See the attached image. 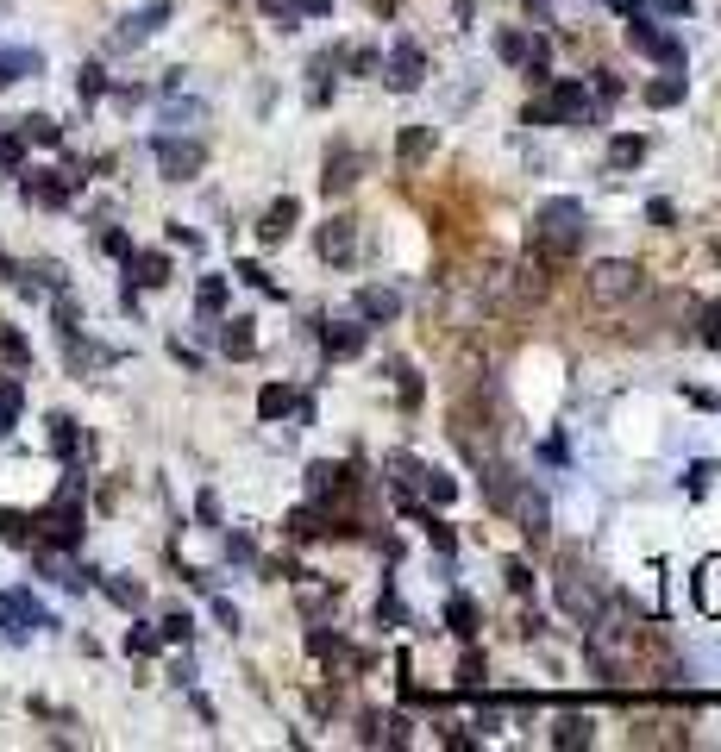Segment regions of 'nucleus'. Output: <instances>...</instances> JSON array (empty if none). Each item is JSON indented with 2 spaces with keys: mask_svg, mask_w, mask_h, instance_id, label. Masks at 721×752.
<instances>
[{
  "mask_svg": "<svg viewBox=\"0 0 721 752\" xmlns=\"http://www.w3.org/2000/svg\"><path fill=\"white\" fill-rule=\"evenodd\" d=\"M640 157H646V138H627V132H621L615 145H609V163H615V170H634Z\"/></svg>",
  "mask_w": 721,
  "mask_h": 752,
  "instance_id": "e433bc0d",
  "label": "nucleus"
},
{
  "mask_svg": "<svg viewBox=\"0 0 721 752\" xmlns=\"http://www.w3.org/2000/svg\"><path fill=\"white\" fill-rule=\"evenodd\" d=\"M446 627L458 640H477V602L471 596H446Z\"/></svg>",
  "mask_w": 721,
  "mask_h": 752,
  "instance_id": "a878e982",
  "label": "nucleus"
},
{
  "mask_svg": "<svg viewBox=\"0 0 721 752\" xmlns=\"http://www.w3.org/2000/svg\"><path fill=\"white\" fill-rule=\"evenodd\" d=\"M483 684V658L477 652H464V665H458V690H477Z\"/></svg>",
  "mask_w": 721,
  "mask_h": 752,
  "instance_id": "603ef678",
  "label": "nucleus"
},
{
  "mask_svg": "<svg viewBox=\"0 0 721 752\" xmlns=\"http://www.w3.org/2000/svg\"><path fill=\"white\" fill-rule=\"evenodd\" d=\"M0 264H7V257H0Z\"/></svg>",
  "mask_w": 721,
  "mask_h": 752,
  "instance_id": "680f3d73",
  "label": "nucleus"
},
{
  "mask_svg": "<svg viewBox=\"0 0 721 752\" xmlns=\"http://www.w3.org/2000/svg\"><path fill=\"white\" fill-rule=\"evenodd\" d=\"M584 295L596 308H627L634 295H646V270L634 257H602V264H590V276H584Z\"/></svg>",
  "mask_w": 721,
  "mask_h": 752,
  "instance_id": "f03ea898",
  "label": "nucleus"
},
{
  "mask_svg": "<svg viewBox=\"0 0 721 752\" xmlns=\"http://www.w3.org/2000/svg\"><path fill=\"white\" fill-rule=\"evenodd\" d=\"M126 276L138 282V289H164V282H170V257H164V251H138V245H132Z\"/></svg>",
  "mask_w": 721,
  "mask_h": 752,
  "instance_id": "a211bd4d",
  "label": "nucleus"
},
{
  "mask_svg": "<svg viewBox=\"0 0 721 752\" xmlns=\"http://www.w3.org/2000/svg\"><path fill=\"white\" fill-rule=\"evenodd\" d=\"M521 69H527V82H540V88L552 82V44H546V32H527V63Z\"/></svg>",
  "mask_w": 721,
  "mask_h": 752,
  "instance_id": "5701e85b",
  "label": "nucleus"
},
{
  "mask_svg": "<svg viewBox=\"0 0 721 752\" xmlns=\"http://www.w3.org/2000/svg\"><path fill=\"white\" fill-rule=\"evenodd\" d=\"M696 339H703V345H721V301H709V308H703V326H696Z\"/></svg>",
  "mask_w": 721,
  "mask_h": 752,
  "instance_id": "49530a36",
  "label": "nucleus"
},
{
  "mask_svg": "<svg viewBox=\"0 0 721 752\" xmlns=\"http://www.w3.org/2000/svg\"><path fill=\"white\" fill-rule=\"evenodd\" d=\"M590 740H596V721H590V715H558V721H552V746H558V752L590 746Z\"/></svg>",
  "mask_w": 721,
  "mask_h": 752,
  "instance_id": "aec40b11",
  "label": "nucleus"
},
{
  "mask_svg": "<svg viewBox=\"0 0 721 752\" xmlns=\"http://www.w3.org/2000/svg\"><path fill=\"white\" fill-rule=\"evenodd\" d=\"M207 120V101H170L164 113H157V126H164V132H195Z\"/></svg>",
  "mask_w": 721,
  "mask_h": 752,
  "instance_id": "4be33fe9",
  "label": "nucleus"
},
{
  "mask_svg": "<svg viewBox=\"0 0 721 752\" xmlns=\"http://www.w3.org/2000/svg\"><path fill=\"white\" fill-rule=\"evenodd\" d=\"M364 320H327L320 326V345H327V358H358L364 351Z\"/></svg>",
  "mask_w": 721,
  "mask_h": 752,
  "instance_id": "ddd939ff",
  "label": "nucleus"
},
{
  "mask_svg": "<svg viewBox=\"0 0 721 752\" xmlns=\"http://www.w3.org/2000/svg\"><path fill=\"white\" fill-rule=\"evenodd\" d=\"M0 608H7V615H19V621H26V627H57L51 615H44V608L26 596V590H7V596H0Z\"/></svg>",
  "mask_w": 721,
  "mask_h": 752,
  "instance_id": "c756f323",
  "label": "nucleus"
},
{
  "mask_svg": "<svg viewBox=\"0 0 721 752\" xmlns=\"http://www.w3.org/2000/svg\"><path fill=\"white\" fill-rule=\"evenodd\" d=\"M627 19V44H634L640 57H653L665 69H684V38H671L665 26H653V13H621Z\"/></svg>",
  "mask_w": 721,
  "mask_h": 752,
  "instance_id": "20e7f679",
  "label": "nucleus"
},
{
  "mask_svg": "<svg viewBox=\"0 0 721 752\" xmlns=\"http://www.w3.org/2000/svg\"><path fill=\"white\" fill-rule=\"evenodd\" d=\"M19 138H32V145H63V126L51 113H26V120H19Z\"/></svg>",
  "mask_w": 721,
  "mask_h": 752,
  "instance_id": "2f4dec72",
  "label": "nucleus"
},
{
  "mask_svg": "<svg viewBox=\"0 0 721 752\" xmlns=\"http://www.w3.org/2000/svg\"><path fill=\"white\" fill-rule=\"evenodd\" d=\"M527 7H540V13H546V7H552V0H527Z\"/></svg>",
  "mask_w": 721,
  "mask_h": 752,
  "instance_id": "052dcab7",
  "label": "nucleus"
},
{
  "mask_svg": "<svg viewBox=\"0 0 721 752\" xmlns=\"http://www.w3.org/2000/svg\"><path fill=\"white\" fill-rule=\"evenodd\" d=\"M433 145H439V132H433V126H408V132H402V145H395V157H402V170H414V163H421Z\"/></svg>",
  "mask_w": 721,
  "mask_h": 752,
  "instance_id": "393cba45",
  "label": "nucleus"
},
{
  "mask_svg": "<svg viewBox=\"0 0 721 752\" xmlns=\"http://www.w3.org/2000/svg\"><path fill=\"white\" fill-rule=\"evenodd\" d=\"M502 577H508V590H515V596H533V571H527V558H508V564H502Z\"/></svg>",
  "mask_w": 721,
  "mask_h": 752,
  "instance_id": "79ce46f5",
  "label": "nucleus"
},
{
  "mask_svg": "<svg viewBox=\"0 0 721 752\" xmlns=\"http://www.w3.org/2000/svg\"><path fill=\"white\" fill-rule=\"evenodd\" d=\"M157 646H164V633H157V627H132V633H126V652H132V658H151Z\"/></svg>",
  "mask_w": 721,
  "mask_h": 752,
  "instance_id": "58836bf2",
  "label": "nucleus"
},
{
  "mask_svg": "<svg viewBox=\"0 0 721 752\" xmlns=\"http://www.w3.org/2000/svg\"><path fill=\"white\" fill-rule=\"evenodd\" d=\"M283 7H289V19H327L333 0H283Z\"/></svg>",
  "mask_w": 721,
  "mask_h": 752,
  "instance_id": "a18cd8bd",
  "label": "nucleus"
},
{
  "mask_svg": "<svg viewBox=\"0 0 721 752\" xmlns=\"http://www.w3.org/2000/svg\"><path fill=\"white\" fill-rule=\"evenodd\" d=\"M151 157H157V170H164V182H195L207 170V145L195 132H157Z\"/></svg>",
  "mask_w": 721,
  "mask_h": 752,
  "instance_id": "7ed1b4c3",
  "label": "nucleus"
},
{
  "mask_svg": "<svg viewBox=\"0 0 721 752\" xmlns=\"http://www.w3.org/2000/svg\"><path fill=\"white\" fill-rule=\"evenodd\" d=\"M76 445H82L76 420H69V414H51V452H57V458H76Z\"/></svg>",
  "mask_w": 721,
  "mask_h": 752,
  "instance_id": "72a5a7b5",
  "label": "nucleus"
},
{
  "mask_svg": "<svg viewBox=\"0 0 721 752\" xmlns=\"http://www.w3.org/2000/svg\"><path fill=\"white\" fill-rule=\"evenodd\" d=\"M289 533H295V539H314V533H327V527H320L314 508H295V514H289Z\"/></svg>",
  "mask_w": 721,
  "mask_h": 752,
  "instance_id": "c03bdc74",
  "label": "nucleus"
},
{
  "mask_svg": "<svg viewBox=\"0 0 721 752\" xmlns=\"http://www.w3.org/2000/svg\"><path fill=\"white\" fill-rule=\"evenodd\" d=\"M345 63H352V76H370V69H377L383 57H377V51H352V57H345Z\"/></svg>",
  "mask_w": 721,
  "mask_h": 752,
  "instance_id": "13d9d810",
  "label": "nucleus"
},
{
  "mask_svg": "<svg viewBox=\"0 0 721 752\" xmlns=\"http://www.w3.org/2000/svg\"><path fill=\"white\" fill-rule=\"evenodd\" d=\"M496 57L502 63H527V32H496Z\"/></svg>",
  "mask_w": 721,
  "mask_h": 752,
  "instance_id": "ea45409f",
  "label": "nucleus"
},
{
  "mask_svg": "<svg viewBox=\"0 0 721 752\" xmlns=\"http://www.w3.org/2000/svg\"><path fill=\"white\" fill-rule=\"evenodd\" d=\"M427 539H433V552H452V546H458V539H452V527H439L433 514H427Z\"/></svg>",
  "mask_w": 721,
  "mask_h": 752,
  "instance_id": "6e6d98bb",
  "label": "nucleus"
},
{
  "mask_svg": "<svg viewBox=\"0 0 721 752\" xmlns=\"http://www.w3.org/2000/svg\"><path fill=\"white\" fill-rule=\"evenodd\" d=\"M226 558H239V564H258V546H251V533H226Z\"/></svg>",
  "mask_w": 721,
  "mask_h": 752,
  "instance_id": "09e8293b",
  "label": "nucleus"
},
{
  "mask_svg": "<svg viewBox=\"0 0 721 752\" xmlns=\"http://www.w3.org/2000/svg\"><path fill=\"white\" fill-rule=\"evenodd\" d=\"M383 470H389L395 496H408V489L421 483V458H408V452H389V458H383Z\"/></svg>",
  "mask_w": 721,
  "mask_h": 752,
  "instance_id": "cd10ccee",
  "label": "nucleus"
},
{
  "mask_svg": "<svg viewBox=\"0 0 721 752\" xmlns=\"http://www.w3.org/2000/svg\"><path fill=\"white\" fill-rule=\"evenodd\" d=\"M558 608H565L571 621H590L602 608V583L596 571H584V564H565V577H558Z\"/></svg>",
  "mask_w": 721,
  "mask_h": 752,
  "instance_id": "423d86ee",
  "label": "nucleus"
},
{
  "mask_svg": "<svg viewBox=\"0 0 721 752\" xmlns=\"http://www.w3.org/2000/svg\"><path fill=\"white\" fill-rule=\"evenodd\" d=\"M515 489H521L515 464H502V458H490V464H483V496H490V508H496V514H508V502H515Z\"/></svg>",
  "mask_w": 721,
  "mask_h": 752,
  "instance_id": "dca6fc26",
  "label": "nucleus"
},
{
  "mask_svg": "<svg viewBox=\"0 0 721 752\" xmlns=\"http://www.w3.org/2000/svg\"><path fill=\"white\" fill-rule=\"evenodd\" d=\"M308 489H314V502H345L352 496V470L345 464H308Z\"/></svg>",
  "mask_w": 721,
  "mask_h": 752,
  "instance_id": "2eb2a0df",
  "label": "nucleus"
},
{
  "mask_svg": "<svg viewBox=\"0 0 721 752\" xmlns=\"http://www.w3.org/2000/svg\"><path fill=\"white\" fill-rule=\"evenodd\" d=\"M214 621H220V627H226V633H239V608H232V602H226V596H220V602H214Z\"/></svg>",
  "mask_w": 721,
  "mask_h": 752,
  "instance_id": "4d7b16f0",
  "label": "nucleus"
},
{
  "mask_svg": "<svg viewBox=\"0 0 721 752\" xmlns=\"http://www.w3.org/2000/svg\"><path fill=\"white\" fill-rule=\"evenodd\" d=\"M295 220H301V201H295V195L270 201V207H264V220H258V239H264V245H283L289 232H295Z\"/></svg>",
  "mask_w": 721,
  "mask_h": 752,
  "instance_id": "4468645a",
  "label": "nucleus"
},
{
  "mask_svg": "<svg viewBox=\"0 0 721 752\" xmlns=\"http://www.w3.org/2000/svg\"><path fill=\"white\" fill-rule=\"evenodd\" d=\"M508 514L521 521V533L533 539V546H546V539H552V502H546V489H533L527 477L515 489V502H508Z\"/></svg>",
  "mask_w": 721,
  "mask_h": 752,
  "instance_id": "0eeeda50",
  "label": "nucleus"
},
{
  "mask_svg": "<svg viewBox=\"0 0 721 752\" xmlns=\"http://www.w3.org/2000/svg\"><path fill=\"white\" fill-rule=\"evenodd\" d=\"M308 646H314V658H333V652H339V633H314Z\"/></svg>",
  "mask_w": 721,
  "mask_h": 752,
  "instance_id": "bf43d9fd",
  "label": "nucleus"
},
{
  "mask_svg": "<svg viewBox=\"0 0 721 752\" xmlns=\"http://www.w3.org/2000/svg\"><path fill=\"white\" fill-rule=\"evenodd\" d=\"M176 19V0H151V7H138V13H126L120 26H113V51H138V44H151L157 32H164Z\"/></svg>",
  "mask_w": 721,
  "mask_h": 752,
  "instance_id": "39448f33",
  "label": "nucleus"
},
{
  "mask_svg": "<svg viewBox=\"0 0 721 752\" xmlns=\"http://www.w3.org/2000/svg\"><path fill=\"white\" fill-rule=\"evenodd\" d=\"M690 602H696V615L721 621V558H703L690 571Z\"/></svg>",
  "mask_w": 721,
  "mask_h": 752,
  "instance_id": "9b49d317",
  "label": "nucleus"
},
{
  "mask_svg": "<svg viewBox=\"0 0 721 752\" xmlns=\"http://www.w3.org/2000/svg\"><path fill=\"white\" fill-rule=\"evenodd\" d=\"M220 351H226V358H251V351H258V333H251L245 314L239 320H220Z\"/></svg>",
  "mask_w": 721,
  "mask_h": 752,
  "instance_id": "412c9836",
  "label": "nucleus"
},
{
  "mask_svg": "<svg viewBox=\"0 0 721 752\" xmlns=\"http://www.w3.org/2000/svg\"><path fill=\"white\" fill-rule=\"evenodd\" d=\"M0 539H7V546H32V514H13V508H0Z\"/></svg>",
  "mask_w": 721,
  "mask_h": 752,
  "instance_id": "c9c22d12",
  "label": "nucleus"
},
{
  "mask_svg": "<svg viewBox=\"0 0 721 752\" xmlns=\"http://www.w3.org/2000/svg\"><path fill=\"white\" fill-rule=\"evenodd\" d=\"M546 295V264H515V301H540Z\"/></svg>",
  "mask_w": 721,
  "mask_h": 752,
  "instance_id": "7c9ffc66",
  "label": "nucleus"
},
{
  "mask_svg": "<svg viewBox=\"0 0 721 752\" xmlns=\"http://www.w3.org/2000/svg\"><path fill=\"white\" fill-rule=\"evenodd\" d=\"M421 496H427L433 508H452V502H458V477H446V470L421 464Z\"/></svg>",
  "mask_w": 721,
  "mask_h": 752,
  "instance_id": "b1692460",
  "label": "nucleus"
},
{
  "mask_svg": "<svg viewBox=\"0 0 721 752\" xmlns=\"http://www.w3.org/2000/svg\"><path fill=\"white\" fill-rule=\"evenodd\" d=\"M101 590H107V602H120V608L145 602V583H138V577H101Z\"/></svg>",
  "mask_w": 721,
  "mask_h": 752,
  "instance_id": "f704fd0d",
  "label": "nucleus"
},
{
  "mask_svg": "<svg viewBox=\"0 0 721 752\" xmlns=\"http://www.w3.org/2000/svg\"><path fill=\"white\" fill-rule=\"evenodd\" d=\"M19 402H26V389H19V383H7V389H0V439L13 433V420H19Z\"/></svg>",
  "mask_w": 721,
  "mask_h": 752,
  "instance_id": "4c0bfd02",
  "label": "nucleus"
},
{
  "mask_svg": "<svg viewBox=\"0 0 721 752\" xmlns=\"http://www.w3.org/2000/svg\"><path fill=\"white\" fill-rule=\"evenodd\" d=\"M684 94H690V76H684V69H665V76H653V82H646V88H640V101H646V107H659V113H665V107H678V101H684Z\"/></svg>",
  "mask_w": 721,
  "mask_h": 752,
  "instance_id": "6ab92c4d",
  "label": "nucleus"
},
{
  "mask_svg": "<svg viewBox=\"0 0 721 752\" xmlns=\"http://www.w3.org/2000/svg\"><path fill=\"white\" fill-rule=\"evenodd\" d=\"M358 320L364 326H389V320H402V295L389 289V282H370V289H358Z\"/></svg>",
  "mask_w": 721,
  "mask_h": 752,
  "instance_id": "9d476101",
  "label": "nucleus"
},
{
  "mask_svg": "<svg viewBox=\"0 0 721 752\" xmlns=\"http://www.w3.org/2000/svg\"><path fill=\"white\" fill-rule=\"evenodd\" d=\"M101 251H107V257H120V264H126V257H132V239H126L120 226H107V232H101Z\"/></svg>",
  "mask_w": 721,
  "mask_h": 752,
  "instance_id": "8fccbe9b",
  "label": "nucleus"
},
{
  "mask_svg": "<svg viewBox=\"0 0 721 752\" xmlns=\"http://www.w3.org/2000/svg\"><path fill=\"white\" fill-rule=\"evenodd\" d=\"M157 633H164V640H182V646H189V640H195V621L182 615V608H170V615H164V627H157Z\"/></svg>",
  "mask_w": 721,
  "mask_h": 752,
  "instance_id": "37998d69",
  "label": "nucleus"
},
{
  "mask_svg": "<svg viewBox=\"0 0 721 752\" xmlns=\"http://www.w3.org/2000/svg\"><path fill=\"white\" fill-rule=\"evenodd\" d=\"M0 351H7V358H13L19 370H26V364H32V345H26V339H19V333H13V326H7V333H0Z\"/></svg>",
  "mask_w": 721,
  "mask_h": 752,
  "instance_id": "de8ad7c7",
  "label": "nucleus"
},
{
  "mask_svg": "<svg viewBox=\"0 0 721 752\" xmlns=\"http://www.w3.org/2000/svg\"><path fill=\"white\" fill-rule=\"evenodd\" d=\"M232 276H239V282H251V289H264V295H276V282H270V270H264V264H239Z\"/></svg>",
  "mask_w": 721,
  "mask_h": 752,
  "instance_id": "3c124183",
  "label": "nucleus"
},
{
  "mask_svg": "<svg viewBox=\"0 0 721 752\" xmlns=\"http://www.w3.org/2000/svg\"><path fill=\"white\" fill-rule=\"evenodd\" d=\"M590 239V207L584 201H571V195H552L533 207V251L540 257H571V251H584Z\"/></svg>",
  "mask_w": 721,
  "mask_h": 752,
  "instance_id": "f257e3e1",
  "label": "nucleus"
},
{
  "mask_svg": "<svg viewBox=\"0 0 721 752\" xmlns=\"http://www.w3.org/2000/svg\"><path fill=\"white\" fill-rule=\"evenodd\" d=\"M195 308H201V320H220V314H226V276H201Z\"/></svg>",
  "mask_w": 721,
  "mask_h": 752,
  "instance_id": "c85d7f7f",
  "label": "nucleus"
},
{
  "mask_svg": "<svg viewBox=\"0 0 721 752\" xmlns=\"http://www.w3.org/2000/svg\"><path fill=\"white\" fill-rule=\"evenodd\" d=\"M195 514H201L207 527H220V496H214V489H201V496H195Z\"/></svg>",
  "mask_w": 721,
  "mask_h": 752,
  "instance_id": "864d4df0",
  "label": "nucleus"
},
{
  "mask_svg": "<svg viewBox=\"0 0 721 752\" xmlns=\"http://www.w3.org/2000/svg\"><path fill=\"white\" fill-rule=\"evenodd\" d=\"M358 170H364V157L352 145H339V151H327V176H320V188H327V195H345V188L358 182Z\"/></svg>",
  "mask_w": 721,
  "mask_h": 752,
  "instance_id": "f3484780",
  "label": "nucleus"
},
{
  "mask_svg": "<svg viewBox=\"0 0 721 752\" xmlns=\"http://www.w3.org/2000/svg\"><path fill=\"white\" fill-rule=\"evenodd\" d=\"M76 94H82V101H101V94H107V69H101V63H88V69H82V82H76Z\"/></svg>",
  "mask_w": 721,
  "mask_h": 752,
  "instance_id": "a19ab883",
  "label": "nucleus"
},
{
  "mask_svg": "<svg viewBox=\"0 0 721 752\" xmlns=\"http://www.w3.org/2000/svg\"><path fill=\"white\" fill-rule=\"evenodd\" d=\"M82 188V176H63V170H32L26 176V201H44V207H69V195Z\"/></svg>",
  "mask_w": 721,
  "mask_h": 752,
  "instance_id": "f8f14e48",
  "label": "nucleus"
},
{
  "mask_svg": "<svg viewBox=\"0 0 721 752\" xmlns=\"http://www.w3.org/2000/svg\"><path fill=\"white\" fill-rule=\"evenodd\" d=\"M295 402H301V395H295L289 383H264V395H258V414H264V420H283V414H295Z\"/></svg>",
  "mask_w": 721,
  "mask_h": 752,
  "instance_id": "bb28decb",
  "label": "nucleus"
},
{
  "mask_svg": "<svg viewBox=\"0 0 721 752\" xmlns=\"http://www.w3.org/2000/svg\"><path fill=\"white\" fill-rule=\"evenodd\" d=\"M709 489H715V458H696V464L684 470V496H690V502H703Z\"/></svg>",
  "mask_w": 721,
  "mask_h": 752,
  "instance_id": "473e14b6",
  "label": "nucleus"
},
{
  "mask_svg": "<svg viewBox=\"0 0 721 752\" xmlns=\"http://www.w3.org/2000/svg\"><path fill=\"white\" fill-rule=\"evenodd\" d=\"M646 220H653V226H678V207H671V201H646Z\"/></svg>",
  "mask_w": 721,
  "mask_h": 752,
  "instance_id": "5fc2aeb1",
  "label": "nucleus"
},
{
  "mask_svg": "<svg viewBox=\"0 0 721 752\" xmlns=\"http://www.w3.org/2000/svg\"><path fill=\"white\" fill-rule=\"evenodd\" d=\"M383 76H389V88L395 94H414L427 82V51L414 38H402V44H389V57H383Z\"/></svg>",
  "mask_w": 721,
  "mask_h": 752,
  "instance_id": "6e6552de",
  "label": "nucleus"
},
{
  "mask_svg": "<svg viewBox=\"0 0 721 752\" xmlns=\"http://www.w3.org/2000/svg\"><path fill=\"white\" fill-rule=\"evenodd\" d=\"M314 251L327 257V264H352V251H358V220H345V214H333L327 226L314 232Z\"/></svg>",
  "mask_w": 721,
  "mask_h": 752,
  "instance_id": "1a4fd4ad",
  "label": "nucleus"
}]
</instances>
